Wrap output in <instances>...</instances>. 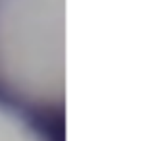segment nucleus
I'll list each match as a JSON object with an SVG mask.
<instances>
[{
    "label": "nucleus",
    "instance_id": "obj_1",
    "mask_svg": "<svg viewBox=\"0 0 152 141\" xmlns=\"http://www.w3.org/2000/svg\"><path fill=\"white\" fill-rule=\"evenodd\" d=\"M62 0H0V60L60 54Z\"/></svg>",
    "mask_w": 152,
    "mask_h": 141
}]
</instances>
